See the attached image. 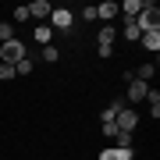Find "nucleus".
Masks as SVG:
<instances>
[{
  "label": "nucleus",
  "mask_w": 160,
  "mask_h": 160,
  "mask_svg": "<svg viewBox=\"0 0 160 160\" xmlns=\"http://www.w3.org/2000/svg\"><path fill=\"white\" fill-rule=\"evenodd\" d=\"M146 92H149V86H146V82H139V78H128V100H132V103L146 100Z\"/></svg>",
  "instance_id": "obj_6"
},
{
  "label": "nucleus",
  "mask_w": 160,
  "mask_h": 160,
  "mask_svg": "<svg viewBox=\"0 0 160 160\" xmlns=\"http://www.w3.org/2000/svg\"><path fill=\"white\" fill-rule=\"evenodd\" d=\"M14 22H29V7H25V4L14 7Z\"/></svg>",
  "instance_id": "obj_20"
},
{
  "label": "nucleus",
  "mask_w": 160,
  "mask_h": 160,
  "mask_svg": "<svg viewBox=\"0 0 160 160\" xmlns=\"http://www.w3.org/2000/svg\"><path fill=\"white\" fill-rule=\"evenodd\" d=\"M100 160H132V149H103V153H100Z\"/></svg>",
  "instance_id": "obj_10"
},
{
  "label": "nucleus",
  "mask_w": 160,
  "mask_h": 160,
  "mask_svg": "<svg viewBox=\"0 0 160 160\" xmlns=\"http://www.w3.org/2000/svg\"><path fill=\"white\" fill-rule=\"evenodd\" d=\"M157 22H160V7L153 4V0H142V11H139V18H135L139 32H153Z\"/></svg>",
  "instance_id": "obj_1"
},
{
  "label": "nucleus",
  "mask_w": 160,
  "mask_h": 160,
  "mask_svg": "<svg viewBox=\"0 0 160 160\" xmlns=\"http://www.w3.org/2000/svg\"><path fill=\"white\" fill-rule=\"evenodd\" d=\"M118 110H121V103H110L107 110H103V125H114V118H118ZM118 128V125H114Z\"/></svg>",
  "instance_id": "obj_14"
},
{
  "label": "nucleus",
  "mask_w": 160,
  "mask_h": 160,
  "mask_svg": "<svg viewBox=\"0 0 160 160\" xmlns=\"http://www.w3.org/2000/svg\"><path fill=\"white\" fill-rule=\"evenodd\" d=\"M118 149H132V132H118Z\"/></svg>",
  "instance_id": "obj_17"
},
{
  "label": "nucleus",
  "mask_w": 160,
  "mask_h": 160,
  "mask_svg": "<svg viewBox=\"0 0 160 160\" xmlns=\"http://www.w3.org/2000/svg\"><path fill=\"white\" fill-rule=\"evenodd\" d=\"M11 75H14V68H11V64H0V82H7Z\"/></svg>",
  "instance_id": "obj_21"
},
{
  "label": "nucleus",
  "mask_w": 160,
  "mask_h": 160,
  "mask_svg": "<svg viewBox=\"0 0 160 160\" xmlns=\"http://www.w3.org/2000/svg\"><path fill=\"white\" fill-rule=\"evenodd\" d=\"M114 14H118V4H114V0H103V4H96V18H103V22H110Z\"/></svg>",
  "instance_id": "obj_7"
},
{
  "label": "nucleus",
  "mask_w": 160,
  "mask_h": 160,
  "mask_svg": "<svg viewBox=\"0 0 160 160\" xmlns=\"http://www.w3.org/2000/svg\"><path fill=\"white\" fill-rule=\"evenodd\" d=\"M25 7H29V18H39V25H43L46 18H50V11H53L50 0H32V4H25Z\"/></svg>",
  "instance_id": "obj_5"
},
{
  "label": "nucleus",
  "mask_w": 160,
  "mask_h": 160,
  "mask_svg": "<svg viewBox=\"0 0 160 160\" xmlns=\"http://www.w3.org/2000/svg\"><path fill=\"white\" fill-rule=\"evenodd\" d=\"M57 57H61V53H57V46H43V61H46V64H53Z\"/></svg>",
  "instance_id": "obj_19"
},
{
  "label": "nucleus",
  "mask_w": 160,
  "mask_h": 160,
  "mask_svg": "<svg viewBox=\"0 0 160 160\" xmlns=\"http://www.w3.org/2000/svg\"><path fill=\"white\" fill-rule=\"evenodd\" d=\"M118 11H125V14H128V22H135L139 11H142V0H125V7H118Z\"/></svg>",
  "instance_id": "obj_11"
},
{
  "label": "nucleus",
  "mask_w": 160,
  "mask_h": 160,
  "mask_svg": "<svg viewBox=\"0 0 160 160\" xmlns=\"http://www.w3.org/2000/svg\"><path fill=\"white\" fill-rule=\"evenodd\" d=\"M32 68H36V64H32V57H22V61L14 64V75H29Z\"/></svg>",
  "instance_id": "obj_15"
},
{
  "label": "nucleus",
  "mask_w": 160,
  "mask_h": 160,
  "mask_svg": "<svg viewBox=\"0 0 160 160\" xmlns=\"http://www.w3.org/2000/svg\"><path fill=\"white\" fill-rule=\"evenodd\" d=\"M125 39H142V32H139V25H135V22H128V25H125Z\"/></svg>",
  "instance_id": "obj_18"
},
{
  "label": "nucleus",
  "mask_w": 160,
  "mask_h": 160,
  "mask_svg": "<svg viewBox=\"0 0 160 160\" xmlns=\"http://www.w3.org/2000/svg\"><path fill=\"white\" fill-rule=\"evenodd\" d=\"M71 22H75V18H71L68 7H53L50 18H46V25H50V29H71Z\"/></svg>",
  "instance_id": "obj_4"
},
{
  "label": "nucleus",
  "mask_w": 160,
  "mask_h": 160,
  "mask_svg": "<svg viewBox=\"0 0 160 160\" xmlns=\"http://www.w3.org/2000/svg\"><path fill=\"white\" fill-rule=\"evenodd\" d=\"M14 39V29H11V22H0V43H11Z\"/></svg>",
  "instance_id": "obj_16"
},
{
  "label": "nucleus",
  "mask_w": 160,
  "mask_h": 160,
  "mask_svg": "<svg viewBox=\"0 0 160 160\" xmlns=\"http://www.w3.org/2000/svg\"><path fill=\"white\" fill-rule=\"evenodd\" d=\"M96 39H100V46H114V39H118V32H114V25H103Z\"/></svg>",
  "instance_id": "obj_12"
},
{
  "label": "nucleus",
  "mask_w": 160,
  "mask_h": 160,
  "mask_svg": "<svg viewBox=\"0 0 160 160\" xmlns=\"http://www.w3.org/2000/svg\"><path fill=\"white\" fill-rule=\"evenodd\" d=\"M22 57H29V53H25V43H18V39L0 43V64H11V68H14Z\"/></svg>",
  "instance_id": "obj_2"
},
{
  "label": "nucleus",
  "mask_w": 160,
  "mask_h": 160,
  "mask_svg": "<svg viewBox=\"0 0 160 160\" xmlns=\"http://www.w3.org/2000/svg\"><path fill=\"white\" fill-rule=\"evenodd\" d=\"M139 43H142L146 46V50H160V29H153V32H142V39H139Z\"/></svg>",
  "instance_id": "obj_9"
},
{
  "label": "nucleus",
  "mask_w": 160,
  "mask_h": 160,
  "mask_svg": "<svg viewBox=\"0 0 160 160\" xmlns=\"http://www.w3.org/2000/svg\"><path fill=\"white\" fill-rule=\"evenodd\" d=\"M32 39L39 43V46H50V39H53V29H50L46 22H43V25H36V36H32Z\"/></svg>",
  "instance_id": "obj_8"
},
{
  "label": "nucleus",
  "mask_w": 160,
  "mask_h": 160,
  "mask_svg": "<svg viewBox=\"0 0 160 160\" xmlns=\"http://www.w3.org/2000/svg\"><path fill=\"white\" fill-rule=\"evenodd\" d=\"M153 71H157L153 64H142V68H139L135 75H132V78H139V82H146V86H149V78H153Z\"/></svg>",
  "instance_id": "obj_13"
},
{
  "label": "nucleus",
  "mask_w": 160,
  "mask_h": 160,
  "mask_svg": "<svg viewBox=\"0 0 160 160\" xmlns=\"http://www.w3.org/2000/svg\"><path fill=\"white\" fill-rule=\"evenodd\" d=\"M82 18L86 22H96V7H82Z\"/></svg>",
  "instance_id": "obj_22"
},
{
  "label": "nucleus",
  "mask_w": 160,
  "mask_h": 160,
  "mask_svg": "<svg viewBox=\"0 0 160 160\" xmlns=\"http://www.w3.org/2000/svg\"><path fill=\"white\" fill-rule=\"evenodd\" d=\"M114 125H118V132H135L139 114H135L132 107H121V110H118V118H114Z\"/></svg>",
  "instance_id": "obj_3"
}]
</instances>
